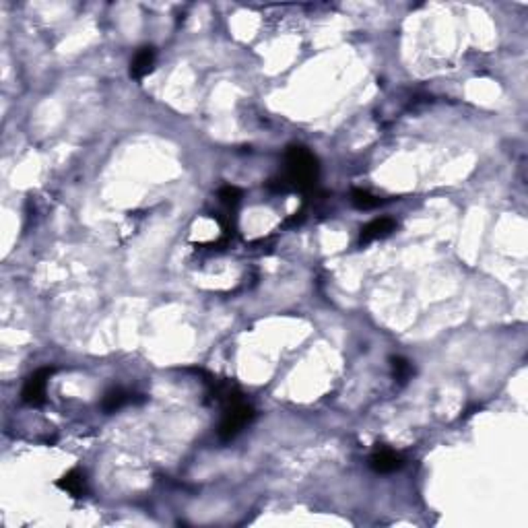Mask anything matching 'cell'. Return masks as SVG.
Instances as JSON below:
<instances>
[{"instance_id":"obj_1","label":"cell","mask_w":528,"mask_h":528,"mask_svg":"<svg viewBox=\"0 0 528 528\" xmlns=\"http://www.w3.org/2000/svg\"><path fill=\"white\" fill-rule=\"evenodd\" d=\"M287 180L289 184L301 190H310L318 180V159L316 155L301 147L293 145L287 151Z\"/></svg>"},{"instance_id":"obj_2","label":"cell","mask_w":528,"mask_h":528,"mask_svg":"<svg viewBox=\"0 0 528 528\" xmlns=\"http://www.w3.org/2000/svg\"><path fill=\"white\" fill-rule=\"evenodd\" d=\"M252 419H254V409L250 404L241 402L238 398L229 400V404L225 409V415H223V421L219 425V438L223 442L234 440Z\"/></svg>"},{"instance_id":"obj_3","label":"cell","mask_w":528,"mask_h":528,"mask_svg":"<svg viewBox=\"0 0 528 528\" xmlns=\"http://www.w3.org/2000/svg\"><path fill=\"white\" fill-rule=\"evenodd\" d=\"M50 376H52V370L44 368V370H37L35 373H31L27 378L25 386H23V400H25L27 404H33V407L44 404Z\"/></svg>"},{"instance_id":"obj_4","label":"cell","mask_w":528,"mask_h":528,"mask_svg":"<svg viewBox=\"0 0 528 528\" xmlns=\"http://www.w3.org/2000/svg\"><path fill=\"white\" fill-rule=\"evenodd\" d=\"M402 458L396 454L395 450L388 448H378L370 458V467L380 473V475H388V473H395L398 469H402Z\"/></svg>"},{"instance_id":"obj_5","label":"cell","mask_w":528,"mask_h":528,"mask_svg":"<svg viewBox=\"0 0 528 528\" xmlns=\"http://www.w3.org/2000/svg\"><path fill=\"white\" fill-rule=\"evenodd\" d=\"M396 229V221L390 219V217H380V219H373L370 221L364 229H361V236H359V244H370L373 239L378 238H386L390 236Z\"/></svg>"},{"instance_id":"obj_6","label":"cell","mask_w":528,"mask_h":528,"mask_svg":"<svg viewBox=\"0 0 528 528\" xmlns=\"http://www.w3.org/2000/svg\"><path fill=\"white\" fill-rule=\"evenodd\" d=\"M155 66V50L151 46L140 48L138 52L134 54L131 62V77L132 79L140 80L143 77H147Z\"/></svg>"},{"instance_id":"obj_7","label":"cell","mask_w":528,"mask_h":528,"mask_svg":"<svg viewBox=\"0 0 528 528\" xmlns=\"http://www.w3.org/2000/svg\"><path fill=\"white\" fill-rule=\"evenodd\" d=\"M58 487L71 493L73 498H80L85 493V476L80 475L77 469H73L58 481Z\"/></svg>"},{"instance_id":"obj_8","label":"cell","mask_w":528,"mask_h":528,"mask_svg":"<svg viewBox=\"0 0 528 528\" xmlns=\"http://www.w3.org/2000/svg\"><path fill=\"white\" fill-rule=\"evenodd\" d=\"M128 400H131V395H128L126 390L114 388V390H109V392H106V396H104L102 409H104L106 413H116V411H120L124 404H128Z\"/></svg>"},{"instance_id":"obj_9","label":"cell","mask_w":528,"mask_h":528,"mask_svg":"<svg viewBox=\"0 0 528 528\" xmlns=\"http://www.w3.org/2000/svg\"><path fill=\"white\" fill-rule=\"evenodd\" d=\"M351 203L359 209V211H370L382 205V200L378 196L370 194L368 190H353L351 192Z\"/></svg>"},{"instance_id":"obj_10","label":"cell","mask_w":528,"mask_h":528,"mask_svg":"<svg viewBox=\"0 0 528 528\" xmlns=\"http://www.w3.org/2000/svg\"><path fill=\"white\" fill-rule=\"evenodd\" d=\"M390 366H392V376H395L398 382H402V384L413 376V366L404 357H392Z\"/></svg>"},{"instance_id":"obj_11","label":"cell","mask_w":528,"mask_h":528,"mask_svg":"<svg viewBox=\"0 0 528 528\" xmlns=\"http://www.w3.org/2000/svg\"><path fill=\"white\" fill-rule=\"evenodd\" d=\"M219 198H221L223 205L236 207L239 203V198H241V190L236 188V186H223V188L219 190Z\"/></svg>"}]
</instances>
